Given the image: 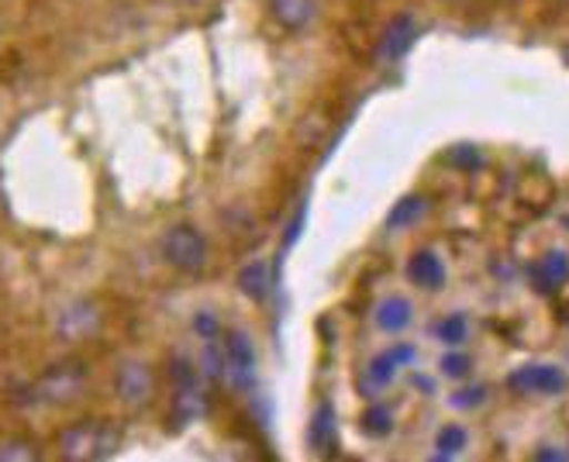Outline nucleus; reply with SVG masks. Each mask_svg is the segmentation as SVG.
Returning a JSON list of instances; mask_svg holds the SVG:
<instances>
[{"instance_id": "obj_12", "label": "nucleus", "mask_w": 569, "mask_h": 462, "mask_svg": "<svg viewBox=\"0 0 569 462\" xmlns=\"http://www.w3.org/2000/svg\"><path fill=\"white\" fill-rule=\"evenodd\" d=\"M335 421H339V418H335V404L321 401L315 408L311 421H308V442H311L315 452L328 455L335 445H339V435H335Z\"/></svg>"}, {"instance_id": "obj_26", "label": "nucleus", "mask_w": 569, "mask_h": 462, "mask_svg": "<svg viewBox=\"0 0 569 462\" xmlns=\"http://www.w3.org/2000/svg\"><path fill=\"white\" fill-rule=\"evenodd\" d=\"M452 4H462V0H452Z\"/></svg>"}, {"instance_id": "obj_9", "label": "nucleus", "mask_w": 569, "mask_h": 462, "mask_svg": "<svg viewBox=\"0 0 569 462\" xmlns=\"http://www.w3.org/2000/svg\"><path fill=\"white\" fill-rule=\"evenodd\" d=\"M418 42V21L411 14H397L377 42V62H397L411 52V46Z\"/></svg>"}, {"instance_id": "obj_18", "label": "nucleus", "mask_w": 569, "mask_h": 462, "mask_svg": "<svg viewBox=\"0 0 569 462\" xmlns=\"http://www.w3.org/2000/svg\"><path fill=\"white\" fill-rule=\"evenodd\" d=\"M435 339H439L442 345H462L466 339H470V318H466L462 311L456 314H446L439 324H435Z\"/></svg>"}, {"instance_id": "obj_7", "label": "nucleus", "mask_w": 569, "mask_h": 462, "mask_svg": "<svg viewBox=\"0 0 569 462\" xmlns=\"http://www.w3.org/2000/svg\"><path fill=\"white\" fill-rule=\"evenodd\" d=\"M508 386L515 393H542V398H556L569 386V376L559 366H546V362H531L508 376Z\"/></svg>"}, {"instance_id": "obj_4", "label": "nucleus", "mask_w": 569, "mask_h": 462, "mask_svg": "<svg viewBox=\"0 0 569 462\" xmlns=\"http://www.w3.org/2000/svg\"><path fill=\"white\" fill-rule=\"evenodd\" d=\"M87 386V366L77 359L56 362L49 373L39 376L36 383V401L42 404H73Z\"/></svg>"}, {"instance_id": "obj_10", "label": "nucleus", "mask_w": 569, "mask_h": 462, "mask_svg": "<svg viewBox=\"0 0 569 462\" xmlns=\"http://www.w3.org/2000/svg\"><path fill=\"white\" fill-rule=\"evenodd\" d=\"M266 8L283 31H308L318 21V0H266Z\"/></svg>"}, {"instance_id": "obj_14", "label": "nucleus", "mask_w": 569, "mask_h": 462, "mask_svg": "<svg viewBox=\"0 0 569 462\" xmlns=\"http://www.w3.org/2000/svg\"><path fill=\"white\" fill-rule=\"evenodd\" d=\"M397 359L390 355V349L387 352H380L370 366L362 370V376H359V390L366 393V398H380V390H387L390 383H393V376H397Z\"/></svg>"}, {"instance_id": "obj_17", "label": "nucleus", "mask_w": 569, "mask_h": 462, "mask_svg": "<svg viewBox=\"0 0 569 462\" xmlns=\"http://www.w3.org/2000/svg\"><path fill=\"white\" fill-rule=\"evenodd\" d=\"M239 290L246 297H252V301H262V297L270 293V267H266L262 259L249 262V267L239 273Z\"/></svg>"}, {"instance_id": "obj_24", "label": "nucleus", "mask_w": 569, "mask_h": 462, "mask_svg": "<svg viewBox=\"0 0 569 462\" xmlns=\"http://www.w3.org/2000/svg\"><path fill=\"white\" fill-rule=\"evenodd\" d=\"M483 398H487V390L473 386V390H459V398H452V404L456 408H477V404H483Z\"/></svg>"}, {"instance_id": "obj_5", "label": "nucleus", "mask_w": 569, "mask_h": 462, "mask_svg": "<svg viewBox=\"0 0 569 462\" xmlns=\"http://www.w3.org/2000/svg\"><path fill=\"white\" fill-rule=\"evenodd\" d=\"M221 355H224V373L221 380L231 386V390H252L256 383V349H252V339L246 332H228L224 342H221Z\"/></svg>"}, {"instance_id": "obj_16", "label": "nucleus", "mask_w": 569, "mask_h": 462, "mask_svg": "<svg viewBox=\"0 0 569 462\" xmlns=\"http://www.w3.org/2000/svg\"><path fill=\"white\" fill-rule=\"evenodd\" d=\"M425 211H428V201H425L421 193L400 197V201L387 214V228H411V224H418L425 218Z\"/></svg>"}, {"instance_id": "obj_1", "label": "nucleus", "mask_w": 569, "mask_h": 462, "mask_svg": "<svg viewBox=\"0 0 569 462\" xmlns=\"http://www.w3.org/2000/svg\"><path fill=\"white\" fill-rule=\"evenodd\" d=\"M121 445V432L108 421H80L70 424L59 435V452L70 462H97V459H111Z\"/></svg>"}, {"instance_id": "obj_23", "label": "nucleus", "mask_w": 569, "mask_h": 462, "mask_svg": "<svg viewBox=\"0 0 569 462\" xmlns=\"http://www.w3.org/2000/svg\"><path fill=\"white\" fill-rule=\"evenodd\" d=\"M193 328H197V335H204V342H214V339H221L218 318H214L211 311H200V314L193 318Z\"/></svg>"}, {"instance_id": "obj_22", "label": "nucleus", "mask_w": 569, "mask_h": 462, "mask_svg": "<svg viewBox=\"0 0 569 462\" xmlns=\"http://www.w3.org/2000/svg\"><path fill=\"white\" fill-rule=\"evenodd\" d=\"M0 459H21V462H31V459H39V445L36 442H4L0 445Z\"/></svg>"}, {"instance_id": "obj_11", "label": "nucleus", "mask_w": 569, "mask_h": 462, "mask_svg": "<svg viewBox=\"0 0 569 462\" xmlns=\"http://www.w3.org/2000/svg\"><path fill=\"white\" fill-rule=\"evenodd\" d=\"M408 277L415 287L421 290H442L446 287V262L435 255L431 249H418L411 259H408Z\"/></svg>"}, {"instance_id": "obj_19", "label": "nucleus", "mask_w": 569, "mask_h": 462, "mask_svg": "<svg viewBox=\"0 0 569 462\" xmlns=\"http://www.w3.org/2000/svg\"><path fill=\"white\" fill-rule=\"evenodd\" d=\"M359 428H362V432L370 435V439H383V435H390V432H393V414H390V408L373 404L370 411L362 414Z\"/></svg>"}, {"instance_id": "obj_2", "label": "nucleus", "mask_w": 569, "mask_h": 462, "mask_svg": "<svg viewBox=\"0 0 569 462\" xmlns=\"http://www.w3.org/2000/svg\"><path fill=\"white\" fill-rule=\"evenodd\" d=\"M162 259L187 277L204 273L208 270V239L200 235L193 224H173L162 235Z\"/></svg>"}, {"instance_id": "obj_27", "label": "nucleus", "mask_w": 569, "mask_h": 462, "mask_svg": "<svg viewBox=\"0 0 569 462\" xmlns=\"http://www.w3.org/2000/svg\"><path fill=\"white\" fill-rule=\"evenodd\" d=\"M562 4H569V0H562Z\"/></svg>"}, {"instance_id": "obj_3", "label": "nucleus", "mask_w": 569, "mask_h": 462, "mask_svg": "<svg viewBox=\"0 0 569 462\" xmlns=\"http://www.w3.org/2000/svg\"><path fill=\"white\" fill-rule=\"evenodd\" d=\"M173 380H177V393H173V421L180 428L200 421V418H208L211 411V393L208 386L200 383V373L197 366H190L187 359H177V366H173Z\"/></svg>"}, {"instance_id": "obj_20", "label": "nucleus", "mask_w": 569, "mask_h": 462, "mask_svg": "<svg viewBox=\"0 0 569 462\" xmlns=\"http://www.w3.org/2000/svg\"><path fill=\"white\" fill-rule=\"evenodd\" d=\"M466 428H459V424H446L442 432H439V439H435V449H439V455L442 459H452V455H459L462 449H466Z\"/></svg>"}, {"instance_id": "obj_15", "label": "nucleus", "mask_w": 569, "mask_h": 462, "mask_svg": "<svg viewBox=\"0 0 569 462\" xmlns=\"http://www.w3.org/2000/svg\"><path fill=\"white\" fill-rule=\"evenodd\" d=\"M411 318H415V308L408 297H387V301L377 304V328L387 335H400L411 324Z\"/></svg>"}, {"instance_id": "obj_8", "label": "nucleus", "mask_w": 569, "mask_h": 462, "mask_svg": "<svg viewBox=\"0 0 569 462\" xmlns=\"http://www.w3.org/2000/svg\"><path fill=\"white\" fill-rule=\"evenodd\" d=\"M56 332L66 342H87L100 332V311L93 301H73L66 304L56 318Z\"/></svg>"}, {"instance_id": "obj_6", "label": "nucleus", "mask_w": 569, "mask_h": 462, "mask_svg": "<svg viewBox=\"0 0 569 462\" xmlns=\"http://www.w3.org/2000/svg\"><path fill=\"white\" fill-rule=\"evenodd\" d=\"M114 390H118V401L124 408H146L156 398V373L149 362L139 359H128L118 366L114 373Z\"/></svg>"}, {"instance_id": "obj_13", "label": "nucleus", "mask_w": 569, "mask_h": 462, "mask_svg": "<svg viewBox=\"0 0 569 462\" xmlns=\"http://www.w3.org/2000/svg\"><path fill=\"white\" fill-rule=\"evenodd\" d=\"M531 277H535V283H539V290H549V293L559 290V287H566L569 283V255L562 249L546 252L531 267Z\"/></svg>"}, {"instance_id": "obj_21", "label": "nucleus", "mask_w": 569, "mask_h": 462, "mask_svg": "<svg viewBox=\"0 0 569 462\" xmlns=\"http://www.w3.org/2000/svg\"><path fill=\"white\" fill-rule=\"evenodd\" d=\"M439 370H442V376H449V380H462L466 373L473 370V359L466 355V352H446L442 362H439Z\"/></svg>"}, {"instance_id": "obj_25", "label": "nucleus", "mask_w": 569, "mask_h": 462, "mask_svg": "<svg viewBox=\"0 0 569 462\" xmlns=\"http://www.w3.org/2000/svg\"><path fill=\"white\" fill-rule=\"evenodd\" d=\"M449 159H452V162H456V159H462V162H466V170H473V167H480V152H473L470 145H466V149H456V152H452Z\"/></svg>"}]
</instances>
